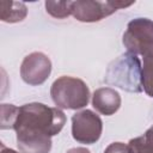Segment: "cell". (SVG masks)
Returning <instances> with one entry per match:
<instances>
[{"instance_id":"8992f818","label":"cell","mask_w":153,"mask_h":153,"mask_svg":"<svg viewBox=\"0 0 153 153\" xmlns=\"http://www.w3.org/2000/svg\"><path fill=\"white\" fill-rule=\"evenodd\" d=\"M102 130L103 122L100 117L91 110L79 111L72 117V135L79 143L92 145L97 142L102 135Z\"/></svg>"},{"instance_id":"6da1fadb","label":"cell","mask_w":153,"mask_h":153,"mask_svg":"<svg viewBox=\"0 0 153 153\" xmlns=\"http://www.w3.org/2000/svg\"><path fill=\"white\" fill-rule=\"evenodd\" d=\"M65 123L66 115L59 108H50L42 103L22 105L13 128L19 152L49 153L51 136L59 134Z\"/></svg>"},{"instance_id":"8fae6325","label":"cell","mask_w":153,"mask_h":153,"mask_svg":"<svg viewBox=\"0 0 153 153\" xmlns=\"http://www.w3.org/2000/svg\"><path fill=\"white\" fill-rule=\"evenodd\" d=\"M131 153H153V127L141 136L134 137L128 143Z\"/></svg>"},{"instance_id":"4fadbf2b","label":"cell","mask_w":153,"mask_h":153,"mask_svg":"<svg viewBox=\"0 0 153 153\" xmlns=\"http://www.w3.org/2000/svg\"><path fill=\"white\" fill-rule=\"evenodd\" d=\"M19 114V108L12 104H1V129H13Z\"/></svg>"},{"instance_id":"7a4b0ae2","label":"cell","mask_w":153,"mask_h":153,"mask_svg":"<svg viewBox=\"0 0 153 153\" xmlns=\"http://www.w3.org/2000/svg\"><path fill=\"white\" fill-rule=\"evenodd\" d=\"M104 81L127 92H141V62L139 57L130 53L118 56L109 65Z\"/></svg>"},{"instance_id":"3957f363","label":"cell","mask_w":153,"mask_h":153,"mask_svg":"<svg viewBox=\"0 0 153 153\" xmlns=\"http://www.w3.org/2000/svg\"><path fill=\"white\" fill-rule=\"evenodd\" d=\"M50 96L56 108L76 110L87 105L90 90L81 79L63 75L53 82Z\"/></svg>"},{"instance_id":"30bf717a","label":"cell","mask_w":153,"mask_h":153,"mask_svg":"<svg viewBox=\"0 0 153 153\" xmlns=\"http://www.w3.org/2000/svg\"><path fill=\"white\" fill-rule=\"evenodd\" d=\"M141 66V84L142 90L153 98V48L147 50L143 55Z\"/></svg>"},{"instance_id":"277c9868","label":"cell","mask_w":153,"mask_h":153,"mask_svg":"<svg viewBox=\"0 0 153 153\" xmlns=\"http://www.w3.org/2000/svg\"><path fill=\"white\" fill-rule=\"evenodd\" d=\"M123 44L133 55H143L153 48V22L147 18L130 20L123 33Z\"/></svg>"},{"instance_id":"2e32d148","label":"cell","mask_w":153,"mask_h":153,"mask_svg":"<svg viewBox=\"0 0 153 153\" xmlns=\"http://www.w3.org/2000/svg\"><path fill=\"white\" fill-rule=\"evenodd\" d=\"M1 153H18V152H16L11 148H6L4 145H1Z\"/></svg>"},{"instance_id":"52a82bcc","label":"cell","mask_w":153,"mask_h":153,"mask_svg":"<svg viewBox=\"0 0 153 153\" xmlns=\"http://www.w3.org/2000/svg\"><path fill=\"white\" fill-rule=\"evenodd\" d=\"M51 73V61L50 59L39 51H35L24 57L20 66L22 79L31 85H42Z\"/></svg>"},{"instance_id":"7c38bea8","label":"cell","mask_w":153,"mask_h":153,"mask_svg":"<svg viewBox=\"0 0 153 153\" xmlns=\"http://www.w3.org/2000/svg\"><path fill=\"white\" fill-rule=\"evenodd\" d=\"M73 1H45L47 12L57 19L67 18L72 14Z\"/></svg>"},{"instance_id":"9c48e42d","label":"cell","mask_w":153,"mask_h":153,"mask_svg":"<svg viewBox=\"0 0 153 153\" xmlns=\"http://www.w3.org/2000/svg\"><path fill=\"white\" fill-rule=\"evenodd\" d=\"M27 7L22 1H1L0 19L5 23H18L25 19Z\"/></svg>"},{"instance_id":"ba28073f","label":"cell","mask_w":153,"mask_h":153,"mask_svg":"<svg viewBox=\"0 0 153 153\" xmlns=\"http://www.w3.org/2000/svg\"><path fill=\"white\" fill-rule=\"evenodd\" d=\"M92 106L102 115H114L121 106V96L111 87L97 88L92 96Z\"/></svg>"},{"instance_id":"5b68a950","label":"cell","mask_w":153,"mask_h":153,"mask_svg":"<svg viewBox=\"0 0 153 153\" xmlns=\"http://www.w3.org/2000/svg\"><path fill=\"white\" fill-rule=\"evenodd\" d=\"M134 2L122 1H93V0H76L73 1L72 14L82 23H94L115 13L118 8L129 7Z\"/></svg>"},{"instance_id":"5bb4252c","label":"cell","mask_w":153,"mask_h":153,"mask_svg":"<svg viewBox=\"0 0 153 153\" xmlns=\"http://www.w3.org/2000/svg\"><path fill=\"white\" fill-rule=\"evenodd\" d=\"M104 153H131V151L129 146L123 142H112L105 148Z\"/></svg>"},{"instance_id":"9a60e30c","label":"cell","mask_w":153,"mask_h":153,"mask_svg":"<svg viewBox=\"0 0 153 153\" xmlns=\"http://www.w3.org/2000/svg\"><path fill=\"white\" fill-rule=\"evenodd\" d=\"M67 153H91L88 149L84 148V147H75V148H71L67 151Z\"/></svg>"}]
</instances>
